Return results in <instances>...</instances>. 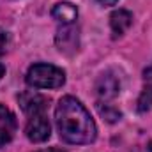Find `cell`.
<instances>
[{
	"label": "cell",
	"instance_id": "5bb4252c",
	"mask_svg": "<svg viewBox=\"0 0 152 152\" xmlns=\"http://www.w3.org/2000/svg\"><path fill=\"white\" fill-rule=\"evenodd\" d=\"M37 152H66L62 149H44V151H37Z\"/></svg>",
	"mask_w": 152,
	"mask_h": 152
},
{
	"label": "cell",
	"instance_id": "3957f363",
	"mask_svg": "<svg viewBox=\"0 0 152 152\" xmlns=\"http://www.w3.org/2000/svg\"><path fill=\"white\" fill-rule=\"evenodd\" d=\"M96 92L99 97V103H108L120 92V80L113 71H104L96 81Z\"/></svg>",
	"mask_w": 152,
	"mask_h": 152
},
{
	"label": "cell",
	"instance_id": "ba28073f",
	"mask_svg": "<svg viewBox=\"0 0 152 152\" xmlns=\"http://www.w3.org/2000/svg\"><path fill=\"white\" fill-rule=\"evenodd\" d=\"M133 25V14L126 9H117L112 12L110 16V27H112V32H113V37H120L124 36L129 27Z\"/></svg>",
	"mask_w": 152,
	"mask_h": 152
},
{
	"label": "cell",
	"instance_id": "7c38bea8",
	"mask_svg": "<svg viewBox=\"0 0 152 152\" xmlns=\"http://www.w3.org/2000/svg\"><path fill=\"white\" fill-rule=\"evenodd\" d=\"M7 41H9V37H7V32L0 28V53L5 50V46H7Z\"/></svg>",
	"mask_w": 152,
	"mask_h": 152
},
{
	"label": "cell",
	"instance_id": "9a60e30c",
	"mask_svg": "<svg viewBox=\"0 0 152 152\" xmlns=\"http://www.w3.org/2000/svg\"><path fill=\"white\" fill-rule=\"evenodd\" d=\"M4 73H5V67L0 64V80H2V76H4Z\"/></svg>",
	"mask_w": 152,
	"mask_h": 152
},
{
	"label": "cell",
	"instance_id": "7a4b0ae2",
	"mask_svg": "<svg viewBox=\"0 0 152 152\" xmlns=\"http://www.w3.org/2000/svg\"><path fill=\"white\" fill-rule=\"evenodd\" d=\"M25 80L34 88H58L66 83V73L51 64H34L27 71Z\"/></svg>",
	"mask_w": 152,
	"mask_h": 152
},
{
	"label": "cell",
	"instance_id": "52a82bcc",
	"mask_svg": "<svg viewBox=\"0 0 152 152\" xmlns=\"http://www.w3.org/2000/svg\"><path fill=\"white\" fill-rule=\"evenodd\" d=\"M16 127H18V122L14 113L7 106L0 104V147H4L14 138Z\"/></svg>",
	"mask_w": 152,
	"mask_h": 152
},
{
	"label": "cell",
	"instance_id": "2e32d148",
	"mask_svg": "<svg viewBox=\"0 0 152 152\" xmlns=\"http://www.w3.org/2000/svg\"><path fill=\"white\" fill-rule=\"evenodd\" d=\"M151 152H152V149H151Z\"/></svg>",
	"mask_w": 152,
	"mask_h": 152
},
{
	"label": "cell",
	"instance_id": "277c9868",
	"mask_svg": "<svg viewBox=\"0 0 152 152\" xmlns=\"http://www.w3.org/2000/svg\"><path fill=\"white\" fill-rule=\"evenodd\" d=\"M25 133H27V138L34 143L46 142L50 138V133H51V127H50V122H48L46 115L44 113L30 115L28 122H27V127H25Z\"/></svg>",
	"mask_w": 152,
	"mask_h": 152
},
{
	"label": "cell",
	"instance_id": "30bf717a",
	"mask_svg": "<svg viewBox=\"0 0 152 152\" xmlns=\"http://www.w3.org/2000/svg\"><path fill=\"white\" fill-rule=\"evenodd\" d=\"M152 108V64L143 71V90L138 99V112H149Z\"/></svg>",
	"mask_w": 152,
	"mask_h": 152
},
{
	"label": "cell",
	"instance_id": "6da1fadb",
	"mask_svg": "<svg viewBox=\"0 0 152 152\" xmlns=\"http://www.w3.org/2000/svg\"><path fill=\"white\" fill-rule=\"evenodd\" d=\"M55 120L60 138L66 143L87 145L97 136L96 124L87 108L73 96H66L58 101L55 110Z\"/></svg>",
	"mask_w": 152,
	"mask_h": 152
},
{
	"label": "cell",
	"instance_id": "8fae6325",
	"mask_svg": "<svg viewBox=\"0 0 152 152\" xmlns=\"http://www.w3.org/2000/svg\"><path fill=\"white\" fill-rule=\"evenodd\" d=\"M97 110H99V115L103 117V118H106L108 122H117V120H120V117L122 113L113 108L112 104H108V103H99L97 104Z\"/></svg>",
	"mask_w": 152,
	"mask_h": 152
},
{
	"label": "cell",
	"instance_id": "5b68a950",
	"mask_svg": "<svg viewBox=\"0 0 152 152\" xmlns=\"http://www.w3.org/2000/svg\"><path fill=\"white\" fill-rule=\"evenodd\" d=\"M55 44L58 48V51L66 53V55H73L78 51V46H80V34H78V28L75 25H62L58 30H57V36H55Z\"/></svg>",
	"mask_w": 152,
	"mask_h": 152
},
{
	"label": "cell",
	"instance_id": "9c48e42d",
	"mask_svg": "<svg viewBox=\"0 0 152 152\" xmlns=\"http://www.w3.org/2000/svg\"><path fill=\"white\" fill-rule=\"evenodd\" d=\"M51 16L62 25H73L78 18V9L71 2H58L51 9Z\"/></svg>",
	"mask_w": 152,
	"mask_h": 152
},
{
	"label": "cell",
	"instance_id": "4fadbf2b",
	"mask_svg": "<svg viewBox=\"0 0 152 152\" xmlns=\"http://www.w3.org/2000/svg\"><path fill=\"white\" fill-rule=\"evenodd\" d=\"M96 2H99L101 5H115L118 0H96Z\"/></svg>",
	"mask_w": 152,
	"mask_h": 152
},
{
	"label": "cell",
	"instance_id": "8992f818",
	"mask_svg": "<svg viewBox=\"0 0 152 152\" xmlns=\"http://www.w3.org/2000/svg\"><path fill=\"white\" fill-rule=\"evenodd\" d=\"M18 101H20V106L25 113L28 115H36V113H44L46 108H48V103L50 99L41 96L34 90H27V92H21L18 96Z\"/></svg>",
	"mask_w": 152,
	"mask_h": 152
}]
</instances>
